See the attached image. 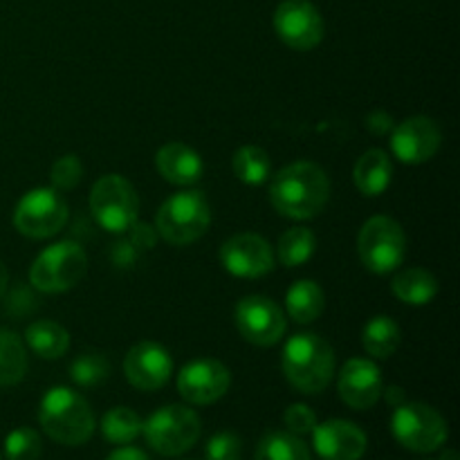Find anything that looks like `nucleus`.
<instances>
[{"instance_id":"f257e3e1","label":"nucleus","mask_w":460,"mask_h":460,"mask_svg":"<svg viewBox=\"0 0 460 460\" xmlns=\"http://www.w3.org/2000/svg\"><path fill=\"white\" fill-rule=\"evenodd\" d=\"M331 182L322 166L314 162H292L279 171L270 187L274 209L292 220L317 218L328 205Z\"/></svg>"},{"instance_id":"f03ea898","label":"nucleus","mask_w":460,"mask_h":460,"mask_svg":"<svg viewBox=\"0 0 460 460\" xmlns=\"http://www.w3.org/2000/svg\"><path fill=\"white\" fill-rule=\"evenodd\" d=\"M40 427L58 445L79 447L94 434V413L84 395L66 386H54L40 400Z\"/></svg>"},{"instance_id":"7ed1b4c3","label":"nucleus","mask_w":460,"mask_h":460,"mask_svg":"<svg viewBox=\"0 0 460 460\" xmlns=\"http://www.w3.org/2000/svg\"><path fill=\"white\" fill-rule=\"evenodd\" d=\"M283 373L296 391L305 395L322 394L335 376V353L331 344L313 332L295 335L283 349Z\"/></svg>"},{"instance_id":"20e7f679","label":"nucleus","mask_w":460,"mask_h":460,"mask_svg":"<svg viewBox=\"0 0 460 460\" xmlns=\"http://www.w3.org/2000/svg\"><path fill=\"white\" fill-rule=\"evenodd\" d=\"M157 232L169 245H189L207 234L211 225V209L205 193L196 189L173 193L157 211Z\"/></svg>"},{"instance_id":"39448f33","label":"nucleus","mask_w":460,"mask_h":460,"mask_svg":"<svg viewBox=\"0 0 460 460\" xmlns=\"http://www.w3.org/2000/svg\"><path fill=\"white\" fill-rule=\"evenodd\" d=\"M88 270V256L75 241L54 243L40 252L30 268V283L45 295L72 290Z\"/></svg>"},{"instance_id":"423d86ee","label":"nucleus","mask_w":460,"mask_h":460,"mask_svg":"<svg viewBox=\"0 0 460 460\" xmlns=\"http://www.w3.org/2000/svg\"><path fill=\"white\" fill-rule=\"evenodd\" d=\"M200 418L193 409L169 404L157 409L142 425V434L151 449L162 456H180L189 452L200 438Z\"/></svg>"},{"instance_id":"0eeeda50","label":"nucleus","mask_w":460,"mask_h":460,"mask_svg":"<svg viewBox=\"0 0 460 460\" xmlns=\"http://www.w3.org/2000/svg\"><path fill=\"white\" fill-rule=\"evenodd\" d=\"M90 211L102 229L111 234H124L137 220L139 198L128 180L117 173H108L99 178L90 191Z\"/></svg>"},{"instance_id":"6e6552de","label":"nucleus","mask_w":460,"mask_h":460,"mask_svg":"<svg viewBox=\"0 0 460 460\" xmlns=\"http://www.w3.org/2000/svg\"><path fill=\"white\" fill-rule=\"evenodd\" d=\"M391 431L404 449L431 454L447 443V422L434 407L422 402H402L391 418Z\"/></svg>"},{"instance_id":"1a4fd4ad","label":"nucleus","mask_w":460,"mask_h":460,"mask_svg":"<svg viewBox=\"0 0 460 460\" xmlns=\"http://www.w3.org/2000/svg\"><path fill=\"white\" fill-rule=\"evenodd\" d=\"M358 252L364 268L376 274H389L402 265L407 236L398 220L389 216H373L359 229Z\"/></svg>"},{"instance_id":"9d476101","label":"nucleus","mask_w":460,"mask_h":460,"mask_svg":"<svg viewBox=\"0 0 460 460\" xmlns=\"http://www.w3.org/2000/svg\"><path fill=\"white\" fill-rule=\"evenodd\" d=\"M67 223V202L63 200L57 189H31L21 198L16 211H13V225L22 236L31 241L52 238L66 227Z\"/></svg>"},{"instance_id":"9b49d317","label":"nucleus","mask_w":460,"mask_h":460,"mask_svg":"<svg viewBox=\"0 0 460 460\" xmlns=\"http://www.w3.org/2000/svg\"><path fill=\"white\" fill-rule=\"evenodd\" d=\"M277 36L292 49L308 52L323 39V18L310 0H283L274 13Z\"/></svg>"},{"instance_id":"f8f14e48","label":"nucleus","mask_w":460,"mask_h":460,"mask_svg":"<svg viewBox=\"0 0 460 460\" xmlns=\"http://www.w3.org/2000/svg\"><path fill=\"white\" fill-rule=\"evenodd\" d=\"M236 326L243 340L254 346L279 344L286 335V317L272 299L261 295L245 296L236 305Z\"/></svg>"},{"instance_id":"ddd939ff","label":"nucleus","mask_w":460,"mask_h":460,"mask_svg":"<svg viewBox=\"0 0 460 460\" xmlns=\"http://www.w3.org/2000/svg\"><path fill=\"white\" fill-rule=\"evenodd\" d=\"M220 263L238 279H261L274 270V252L259 234H236L220 247Z\"/></svg>"},{"instance_id":"4468645a","label":"nucleus","mask_w":460,"mask_h":460,"mask_svg":"<svg viewBox=\"0 0 460 460\" xmlns=\"http://www.w3.org/2000/svg\"><path fill=\"white\" fill-rule=\"evenodd\" d=\"M232 386V373L216 359H196L178 376V391L191 404H214Z\"/></svg>"},{"instance_id":"2eb2a0df","label":"nucleus","mask_w":460,"mask_h":460,"mask_svg":"<svg viewBox=\"0 0 460 460\" xmlns=\"http://www.w3.org/2000/svg\"><path fill=\"white\" fill-rule=\"evenodd\" d=\"M443 135L431 117L416 115L404 119L391 135L394 155L404 164H422L438 153Z\"/></svg>"},{"instance_id":"dca6fc26","label":"nucleus","mask_w":460,"mask_h":460,"mask_svg":"<svg viewBox=\"0 0 460 460\" xmlns=\"http://www.w3.org/2000/svg\"><path fill=\"white\" fill-rule=\"evenodd\" d=\"M124 373L139 391H157L171 380L173 359L164 346L155 341H139L124 359Z\"/></svg>"},{"instance_id":"f3484780","label":"nucleus","mask_w":460,"mask_h":460,"mask_svg":"<svg viewBox=\"0 0 460 460\" xmlns=\"http://www.w3.org/2000/svg\"><path fill=\"white\" fill-rule=\"evenodd\" d=\"M337 391L350 409L367 411L382 398L385 391L380 368L371 359H349L337 377Z\"/></svg>"},{"instance_id":"a211bd4d","label":"nucleus","mask_w":460,"mask_h":460,"mask_svg":"<svg viewBox=\"0 0 460 460\" xmlns=\"http://www.w3.org/2000/svg\"><path fill=\"white\" fill-rule=\"evenodd\" d=\"M313 447L323 460H359L367 454V434L349 420L317 422Z\"/></svg>"},{"instance_id":"6ab92c4d","label":"nucleus","mask_w":460,"mask_h":460,"mask_svg":"<svg viewBox=\"0 0 460 460\" xmlns=\"http://www.w3.org/2000/svg\"><path fill=\"white\" fill-rule=\"evenodd\" d=\"M155 166L162 178L166 182L175 184V187H191L202 178V171H205V164H202V157L198 155V151H193L191 146L182 142L164 144L157 151Z\"/></svg>"},{"instance_id":"aec40b11","label":"nucleus","mask_w":460,"mask_h":460,"mask_svg":"<svg viewBox=\"0 0 460 460\" xmlns=\"http://www.w3.org/2000/svg\"><path fill=\"white\" fill-rule=\"evenodd\" d=\"M391 175H394V166L382 148H371L364 153L353 169L355 187L359 189L362 196L368 198L385 193L391 184Z\"/></svg>"},{"instance_id":"412c9836","label":"nucleus","mask_w":460,"mask_h":460,"mask_svg":"<svg viewBox=\"0 0 460 460\" xmlns=\"http://www.w3.org/2000/svg\"><path fill=\"white\" fill-rule=\"evenodd\" d=\"M391 290L402 304L427 305L438 295V281L429 270L409 268L395 274V279L391 281Z\"/></svg>"},{"instance_id":"4be33fe9","label":"nucleus","mask_w":460,"mask_h":460,"mask_svg":"<svg viewBox=\"0 0 460 460\" xmlns=\"http://www.w3.org/2000/svg\"><path fill=\"white\" fill-rule=\"evenodd\" d=\"M25 344L40 359H58L70 349V335L66 328L49 319H40L27 326Z\"/></svg>"},{"instance_id":"5701e85b","label":"nucleus","mask_w":460,"mask_h":460,"mask_svg":"<svg viewBox=\"0 0 460 460\" xmlns=\"http://www.w3.org/2000/svg\"><path fill=\"white\" fill-rule=\"evenodd\" d=\"M323 305H326V296L319 283L314 281H296L295 286L288 290L286 308L288 314L295 319L296 323H313L322 317Z\"/></svg>"},{"instance_id":"b1692460","label":"nucleus","mask_w":460,"mask_h":460,"mask_svg":"<svg viewBox=\"0 0 460 460\" xmlns=\"http://www.w3.org/2000/svg\"><path fill=\"white\" fill-rule=\"evenodd\" d=\"M364 350L371 355L373 359H389L391 355H395L400 341H402V332L400 326L386 314H377L364 328Z\"/></svg>"},{"instance_id":"393cba45","label":"nucleus","mask_w":460,"mask_h":460,"mask_svg":"<svg viewBox=\"0 0 460 460\" xmlns=\"http://www.w3.org/2000/svg\"><path fill=\"white\" fill-rule=\"evenodd\" d=\"M27 373L25 341L13 331L0 328V386H13Z\"/></svg>"},{"instance_id":"a878e982","label":"nucleus","mask_w":460,"mask_h":460,"mask_svg":"<svg viewBox=\"0 0 460 460\" xmlns=\"http://www.w3.org/2000/svg\"><path fill=\"white\" fill-rule=\"evenodd\" d=\"M254 460H310V447L290 431H270L261 438Z\"/></svg>"},{"instance_id":"bb28decb","label":"nucleus","mask_w":460,"mask_h":460,"mask_svg":"<svg viewBox=\"0 0 460 460\" xmlns=\"http://www.w3.org/2000/svg\"><path fill=\"white\" fill-rule=\"evenodd\" d=\"M314 247H317V238H314V234L308 227H292L283 232L281 238H279L277 254L281 265L299 268V265L308 263L313 259Z\"/></svg>"},{"instance_id":"cd10ccee","label":"nucleus","mask_w":460,"mask_h":460,"mask_svg":"<svg viewBox=\"0 0 460 460\" xmlns=\"http://www.w3.org/2000/svg\"><path fill=\"white\" fill-rule=\"evenodd\" d=\"M234 175L250 187H259L272 173L270 155L261 146H241L232 160Z\"/></svg>"},{"instance_id":"c85d7f7f","label":"nucleus","mask_w":460,"mask_h":460,"mask_svg":"<svg viewBox=\"0 0 460 460\" xmlns=\"http://www.w3.org/2000/svg\"><path fill=\"white\" fill-rule=\"evenodd\" d=\"M142 418L128 407H115L102 418V434L112 445H130L142 434Z\"/></svg>"},{"instance_id":"c756f323","label":"nucleus","mask_w":460,"mask_h":460,"mask_svg":"<svg viewBox=\"0 0 460 460\" xmlns=\"http://www.w3.org/2000/svg\"><path fill=\"white\" fill-rule=\"evenodd\" d=\"M108 376H111V362L106 355L97 353V350H85L70 367V377L76 386H84V389L103 385Z\"/></svg>"},{"instance_id":"7c9ffc66","label":"nucleus","mask_w":460,"mask_h":460,"mask_svg":"<svg viewBox=\"0 0 460 460\" xmlns=\"http://www.w3.org/2000/svg\"><path fill=\"white\" fill-rule=\"evenodd\" d=\"M40 452H43V440H40L39 431L30 429V427L13 429L4 438V458L7 460H39Z\"/></svg>"},{"instance_id":"2f4dec72","label":"nucleus","mask_w":460,"mask_h":460,"mask_svg":"<svg viewBox=\"0 0 460 460\" xmlns=\"http://www.w3.org/2000/svg\"><path fill=\"white\" fill-rule=\"evenodd\" d=\"M49 178H52V184L57 191H70V189H75L76 184L81 182V178H84V164H81V160L75 153L63 155L54 162L52 175H49Z\"/></svg>"},{"instance_id":"473e14b6","label":"nucleus","mask_w":460,"mask_h":460,"mask_svg":"<svg viewBox=\"0 0 460 460\" xmlns=\"http://www.w3.org/2000/svg\"><path fill=\"white\" fill-rule=\"evenodd\" d=\"M207 460H241V438L234 431H218L205 445Z\"/></svg>"},{"instance_id":"72a5a7b5","label":"nucleus","mask_w":460,"mask_h":460,"mask_svg":"<svg viewBox=\"0 0 460 460\" xmlns=\"http://www.w3.org/2000/svg\"><path fill=\"white\" fill-rule=\"evenodd\" d=\"M283 422H286L288 431L295 436L313 434V429L317 427V413L308 404H292L283 413Z\"/></svg>"},{"instance_id":"f704fd0d","label":"nucleus","mask_w":460,"mask_h":460,"mask_svg":"<svg viewBox=\"0 0 460 460\" xmlns=\"http://www.w3.org/2000/svg\"><path fill=\"white\" fill-rule=\"evenodd\" d=\"M106 460H148L146 454L137 447H119L111 454Z\"/></svg>"},{"instance_id":"c9c22d12","label":"nucleus","mask_w":460,"mask_h":460,"mask_svg":"<svg viewBox=\"0 0 460 460\" xmlns=\"http://www.w3.org/2000/svg\"><path fill=\"white\" fill-rule=\"evenodd\" d=\"M7 286H9V272L7 268H4L3 261H0V299H3L4 292H7Z\"/></svg>"},{"instance_id":"e433bc0d","label":"nucleus","mask_w":460,"mask_h":460,"mask_svg":"<svg viewBox=\"0 0 460 460\" xmlns=\"http://www.w3.org/2000/svg\"><path fill=\"white\" fill-rule=\"evenodd\" d=\"M386 400H389V402H394L395 407H398V404H402V391L395 389V386H391V389L386 391Z\"/></svg>"}]
</instances>
